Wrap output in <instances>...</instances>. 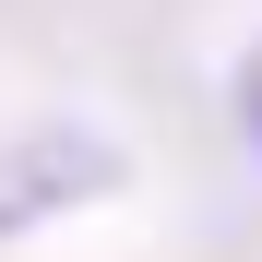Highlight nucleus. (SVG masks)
<instances>
[{"mask_svg":"<svg viewBox=\"0 0 262 262\" xmlns=\"http://www.w3.org/2000/svg\"><path fill=\"white\" fill-rule=\"evenodd\" d=\"M107 179H119L107 143H83V131H24V143L0 155V238L12 227H48L72 191H107Z\"/></svg>","mask_w":262,"mask_h":262,"instance_id":"nucleus-1","label":"nucleus"},{"mask_svg":"<svg viewBox=\"0 0 262 262\" xmlns=\"http://www.w3.org/2000/svg\"><path fill=\"white\" fill-rule=\"evenodd\" d=\"M238 131H250V155H262V48L238 60Z\"/></svg>","mask_w":262,"mask_h":262,"instance_id":"nucleus-2","label":"nucleus"}]
</instances>
